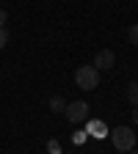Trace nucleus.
I'll use <instances>...</instances> for the list:
<instances>
[{"label": "nucleus", "mask_w": 138, "mask_h": 154, "mask_svg": "<svg viewBox=\"0 0 138 154\" xmlns=\"http://www.w3.org/2000/svg\"><path fill=\"white\" fill-rule=\"evenodd\" d=\"M75 83H77V88H83V91H94L97 85H100V69L80 66L75 72Z\"/></svg>", "instance_id": "nucleus-1"}, {"label": "nucleus", "mask_w": 138, "mask_h": 154, "mask_svg": "<svg viewBox=\"0 0 138 154\" xmlns=\"http://www.w3.org/2000/svg\"><path fill=\"white\" fill-rule=\"evenodd\" d=\"M133 121H135V127H138V107L133 110Z\"/></svg>", "instance_id": "nucleus-11"}, {"label": "nucleus", "mask_w": 138, "mask_h": 154, "mask_svg": "<svg viewBox=\"0 0 138 154\" xmlns=\"http://www.w3.org/2000/svg\"><path fill=\"white\" fill-rule=\"evenodd\" d=\"M113 63H116V52L113 50H100L94 55V69H113Z\"/></svg>", "instance_id": "nucleus-4"}, {"label": "nucleus", "mask_w": 138, "mask_h": 154, "mask_svg": "<svg viewBox=\"0 0 138 154\" xmlns=\"http://www.w3.org/2000/svg\"><path fill=\"white\" fill-rule=\"evenodd\" d=\"M6 19H8V11H6V8H0V28H3Z\"/></svg>", "instance_id": "nucleus-10"}, {"label": "nucleus", "mask_w": 138, "mask_h": 154, "mask_svg": "<svg viewBox=\"0 0 138 154\" xmlns=\"http://www.w3.org/2000/svg\"><path fill=\"white\" fill-rule=\"evenodd\" d=\"M6 44H8V30H6V28H0V50H3Z\"/></svg>", "instance_id": "nucleus-9"}, {"label": "nucleus", "mask_w": 138, "mask_h": 154, "mask_svg": "<svg viewBox=\"0 0 138 154\" xmlns=\"http://www.w3.org/2000/svg\"><path fill=\"white\" fill-rule=\"evenodd\" d=\"M119 154H127V151H119Z\"/></svg>", "instance_id": "nucleus-13"}, {"label": "nucleus", "mask_w": 138, "mask_h": 154, "mask_svg": "<svg viewBox=\"0 0 138 154\" xmlns=\"http://www.w3.org/2000/svg\"><path fill=\"white\" fill-rule=\"evenodd\" d=\"M64 113H66V119H69L72 124H80V121L88 119V105H86L83 99H77V102H69V105L64 107Z\"/></svg>", "instance_id": "nucleus-3"}, {"label": "nucleus", "mask_w": 138, "mask_h": 154, "mask_svg": "<svg viewBox=\"0 0 138 154\" xmlns=\"http://www.w3.org/2000/svg\"><path fill=\"white\" fill-rule=\"evenodd\" d=\"M50 107H53V110H55V113H61V110H64V107H66V102H64V99H61V96H53V99H50Z\"/></svg>", "instance_id": "nucleus-7"}, {"label": "nucleus", "mask_w": 138, "mask_h": 154, "mask_svg": "<svg viewBox=\"0 0 138 154\" xmlns=\"http://www.w3.org/2000/svg\"><path fill=\"white\" fill-rule=\"evenodd\" d=\"M127 102H130L133 107H138V80L127 83Z\"/></svg>", "instance_id": "nucleus-5"}, {"label": "nucleus", "mask_w": 138, "mask_h": 154, "mask_svg": "<svg viewBox=\"0 0 138 154\" xmlns=\"http://www.w3.org/2000/svg\"><path fill=\"white\" fill-rule=\"evenodd\" d=\"M88 129H91V132H94V135H97V138H102V135H105V132H108V129H105V127H102V124H100V121H91V124H88Z\"/></svg>", "instance_id": "nucleus-8"}, {"label": "nucleus", "mask_w": 138, "mask_h": 154, "mask_svg": "<svg viewBox=\"0 0 138 154\" xmlns=\"http://www.w3.org/2000/svg\"><path fill=\"white\" fill-rule=\"evenodd\" d=\"M111 140H113V146L119 151H133L135 149V132L130 127H116L111 132Z\"/></svg>", "instance_id": "nucleus-2"}, {"label": "nucleus", "mask_w": 138, "mask_h": 154, "mask_svg": "<svg viewBox=\"0 0 138 154\" xmlns=\"http://www.w3.org/2000/svg\"><path fill=\"white\" fill-rule=\"evenodd\" d=\"M127 38H130V44H133V47H138V22L127 28Z\"/></svg>", "instance_id": "nucleus-6"}, {"label": "nucleus", "mask_w": 138, "mask_h": 154, "mask_svg": "<svg viewBox=\"0 0 138 154\" xmlns=\"http://www.w3.org/2000/svg\"><path fill=\"white\" fill-rule=\"evenodd\" d=\"M127 154H138V149H133V151H127Z\"/></svg>", "instance_id": "nucleus-12"}]
</instances>
